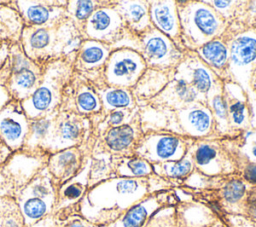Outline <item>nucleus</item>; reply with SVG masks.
Masks as SVG:
<instances>
[{
	"instance_id": "f257e3e1",
	"label": "nucleus",
	"mask_w": 256,
	"mask_h": 227,
	"mask_svg": "<svg viewBox=\"0 0 256 227\" xmlns=\"http://www.w3.org/2000/svg\"><path fill=\"white\" fill-rule=\"evenodd\" d=\"M174 183L157 175L143 178L110 177L88 188L80 202V212L98 227L118 219L149 194L172 189Z\"/></svg>"
},
{
	"instance_id": "f03ea898",
	"label": "nucleus",
	"mask_w": 256,
	"mask_h": 227,
	"mask_svg": "<svg viewBox=\"0 0 256 227\" xmlns=\"http://www.w3.org/2000/svg\"><path fill=\"white\" fill-rule=\"evenodd\" d=\"M185 51H195L221 37L229 23L206 1H176Z\"/></svg>"
},
{
	"instance_id": "7ed1b4c3",
	"label": "nucleus",
	"mask_w": 256,
	"mask_h": 227,
	"mask_svg": "<svg viewBox=\"0 0 256 227\" xmlns=\"http://www.w3.org/2000/svg\"><path fill=\"white\" fill-rule=\"evenodd\" d=\"M228 50V81L251 93L250 82L256 71V28L230 23L223 34Z\"/></svg>"
},
{
	"instance_id": "20e7f679",
	"label": "nucleus",
	"mask_w": 256,
	"mask_h": 227,
	"mask_svg": "<svg viewBox=\"0 0 256 227\" xmlns=\"http://www.w3.org/2000/svg\"><path fill=\"white\" fill-rule=\"evenodd\" d=\"M132 38L136 44L133 49L140 53L147 69L173 76L184 57V51L152 25L140 35Z\"/></svg>"
},
{
	"instance_id": "39448f33",
	"label": "nucleus",
	"mask_w": 256,
	"mask_h": 227,
	"mask_svg": "<svg viewBox=\"0 0 256 227\" xmlns=\"http://www.w3.org/2000/svg\"><path fill=\"white\" fill-rule=\"evenodd\" d=\"M189 151L198 174L215 177L232 174L236 170L230 137L194 140Z\"/></svg>"
},
{
	"instance_id": "423d86ee",
	"label": "nucleus",
	"mask_w": 256,
	"mask_h": 227,
	"mask_svg": "<svg viewBox=\"0 0 256 227\" xmlns=\"http://www.w3.org/2000/svg\"><path fill=\"white\" fill-rule=\"evenodd\" d=\"M194 139L170 130H150L143 132L134 155L150 164L178 161L186 155Z\"/></svg>"
},
{
	"instance_id": "0eeeda50",
	"label": "nucleus",
	"mask_w": 256,
	"mask_h": 227,
	"mask_svg": "<svg viewBox=\"0 0 256 227\" xmlns=\"http://www.w3.org/2000/svg\"><path fill=\"white\" fill-rule=\"evenodd\" d=\"M147 70L144 59L132 47L113 49L103 67L106 85L134 89Z\"/></svg>"
},
{
	"instance_id": "6e6552de",
	"label": "nucleus",
	"mask_w": 256,
	"mask_h": 227,
	"mask_svg": "<svg viewBox=\"0 0 256 227\" xmlns=\"http://www.w3.org/2000/svg\"><path fill=\"white\" fill-rule=\"evenodd\" d=\"M176 133L194 140L218 138L215 120L207 103H195L171 112Z\"/></svg>"
},
{
	"instance_id": "1a4fd4ad",
	"label": "nucleus",
	"mask_w": 256,
	"mask_h": 227,
	"mask_svg": "<svg viewBox=\"0 0 256 227\" xmlns=\"http://www.w3.org/2000/svg\"><path fill=\"white\" fill-rule=\"evenodd\" d=\"M148 102L155 109L171 110L172 112L195 103H206V97L201 95L190 82L173 74L167 84Z\"/></svg>"
},
{
	"instance_id": "9d476101",
	"label": "nucleus",
	"mask_w": 256,
	"mask_h": 227,
	"mask_svg": "<svg viewBox=\"0 0 256 227\" xmlns=\"http://www.w3.org/2000/svg\"><path fill=\"white\" fill-rule=\"evenodd\" d=\"M223 95L228 116L229 137H236L252 126V109L249 94L238 84L224 81Z\"/></svg>"
},
{
	"instance_id": "9b49d317",
	"label": "nucleus",
	"mask_w": 256,
	"mask_h": 227,
	"mask_svg": "<svg viewBox=\"0 0 256 227\" xmlns=\"http://www.w3.org/2000/svg\"><path fill=\"white\" fill-rule=\"evenodd\" d=\"M114 2L98 8L86 22V33L91 40L108 45L116 44L128 33L120 15L114 8ZM129 34V33H128Z\"/></svg>"
},
{
	"instance_id": "f8f14e48",
	"label": "nucleus",
	"mask_w": 256,
	"mask_h": 227,
	"mask_svg": "<svg viewBox=\"0 0 256 227\" xmlns=\"http://www.w3.org/2000/svg\"><path fill=\"white\" fill-rule=\"evenodd\" d=\"M143 134L140 112L126 124L105 129L103 144L105 154L111 158L134 155L135 148Z\"/></svg>"
},
{
	"instance_id": "ddd939ff",
	"label": "nucleus",
	"mask_w": 256,
	"mask_h": 227,
	"mask_svg": "<svg viewBox=\"0 0 256 227\" xmlns=\"http://www.w3.org/2000/svg\"><path fill=\"white\" fill-rule=\"evenodd\" d=\"M174 197L172 189L153 192L131 206L118 219L102 227H143L158 209L171 204V199Z\"/></svg>"
},
{
	"instance_id": "4468645a",
	"label": "nucleus",
	"mask_w": 256,
	"mask_h": 227,
	"mask_svg": "<svg viewBox=\"0 0 256 227\" xmlns=\"http://www.w3.org/2000/svg\"><path fill=\"white\" fill-rule=\"evenodd\" d=\"M173 74L190 82L204 97H207L212 87L220 79L194 51H185L182 61Z\"/></svg>"
},
{
	"instance_id": "2eb2a0df",
	"label": "nucleus",
	"mask_w": 256,
	"mask_h": 227,
	"mask_svg": "<svg viewBox=\"0 0 256 227\" xmlns=\"http://www.w3.org/2000/svg\"><path fill=\"white\" fill-rule=\"evenodd\" d=\"M149 16L151 25L185 52L181 42V29L176 1H149Z\"/></svg>"
},
{
	"instance_id": "dca6fc26",
	"label": "nucleus",
	"mask_w": 256,
	"mask_h": 227,
	"mask_svg": "<svg viewBox=\"0 0 256 227\" xmlns=\"http://www.w3.org/2000/svg\"><path fill=\"white\" fill-rule=\"evenodd\" d=\"M113 6L131 37L140 35L151 26L149 1H114Z\"/></svg>"
},
{
	"instance_id": "f3484780",
	"label": "nucleus",
	"mask_w": 256,
	"mask_h": 227,
	"mask_svg": "<svg viewBox=\"0 0 256 227\" xmlns=\"http://www.w3.org/2000/svg\"><path fill=\"white\" fill-rule=\"evenodd\" d=\"M27 130V120L18 106H7L0 110V137L9 148H18Z\"/></svg>"
},
{
	"instance_id": "a211bd4d",
	"label": "nucleus",
	"mask_w": 256,
	"mask_h": 227,
	"mask_svg": "<svg viewBox=\"0 0 256 227\" xmlns=\"http://www.w3.org/2000/svg\"><path fill=\"white\" fill-rule=\"evenodd\" d=\"M194 52L218 78L228 81L229 50L223 35L204 44Z\"/></svg>"
},
{
	"instance_id": "6ab92c4d",
	"label": "nucleus",
	"mask_w": 256,
	"mask_h": 227,
	"mask_svg": "<svg viewBox=\"0 0 256 227\" xmlns=\"http://www.w3.org/2000/svg\"><path fill=\"white\" fill-rule=\"evenodd\" d=\"M105 114L116 109H135L137 101L133 89L106 85L98 91Z\"/></svg>"
},
{
	"instance_id": "aec40b11",
	"label": "nucleus",
	"mask_w": 256,
	"mask_h": 227,
	"mask_svg": "<svg viewBox=\"0 0 256 227\" xmlns=\"http://www.w3.org/2000/svg\"><path fill=\"white\" fill-rule=\"evenodd\" d=\"M224 81L219 79L207 94L206 103L211 110L214 120L216 132L219 137H229V125L227 110L223 95Z\"/></svg>"
},
{
	"instance_id": "412c9836",
	"label": "nucleus",
	"mask_w": 256,
	"mask_h": 227,
	"mask_svg": "<svg viewBox=\"0 0 256 227\" xmlns=\"http://www.w3.org/2000/svg\"><path fill=\"white\" fill-rule=\"evenodd\" d=\"M81 166V155L76 149H68L53 156L49 163L51 174L61 183L72 179Z\"/></svg>"
},
{
	"instance_id": "4be33fe9",
	"label": "nucleus",
	"mask_w": 256,
	"mask_h": 227,
	"mask_svg": "<svg viewBox=\"0 0 256 227\" xmlns=\"http://www.w3.org/2000/svg\"><path fill=\"white\" fill-rule=\"evenodd\" d=\"M112 165L113 177L143 178L154 175L152 164L137 155L112 158Z\"/></svg>"
},
{
	"instance_id": "5701e85b",
	"label": "nucleus",
	"mask_w": 256,
	"mask_h": 227,
	"mask_svg": "<svg viewBox=\"0 0 256 227\" xmlns=\"http://www.w3.org/2000/svg\"><path fill=\"white\" fill-rule=\"evenodd\" d=\"M154 174L168 181L186 179L195 171L194 161L188 149L186 155L178 161H169L152 164Z\"/></svg>"
},
{
	"instance_id": "b1692460",
	"label": "nucleus",
	"mask_w": 256,
	"mask_h": 227,
	"mask_svg": "<svg viewBox=\"0 0 256 227\" xmlns=\"http://www.w3.org/2000/svg\"><path fill=\"white\" fill-rule=\"evenodd\" d=\"M112 50L111 45L95 40H87L82 45L80 60L87 69L104 67Z\"/></svg>"
},
{
	"instance_id": "393cba45",
	"label": "nucleus",
	"mask_w": 256,
	"mask_h": 227,
	"mask_svg": "<svg viewBox=\"0 0 256 227\" xmlns=\"http://www.w3.org/2000/svg\"><path fill=\"white\" fill-rule=\"evenodd\" d=\"M143 227H185L176 203L167 204L158 209Z\"/></svg>"
},
{
	"instance_id": "a878e982",
	"label": "nucleus",
	"mask_w": 256,
	"mask_h": 227,
	"mask_svg": "<svg viewBox=\"0 0 256 227\" xmlns=\"http://www.w3.org/2000/svg\"><path fill=\"white\" fill-rule=\"evenodd\" d=\"M52 201L48 199L30 196L26 197L20 204L24 217V225L29 227L32 223L42 218L50 209Z\"/></svg>"
},
{
	"instance_id": "bb28decb",
	"label": "nucleus",
	"mask_w": 256,
	"mask_h": 227,
	"mask_svg": "<svg viewBox=\"0 0 256 227\" xmlns=\"http://www.w3.org/2000/svg\"><path fill=\"white\" fill-rule=\"evenodd\" d=\"M21 64L17 61V66L15 69V74H14V79H13V88L14 90L19 93L24 95L29 94L28 92L31 91L35 85H36V80H37V75L36 72L30 68L27 65V62L25 63L24 61H20Z\"/></svg>"
},
{
	"instance_id": "cd10ccee",
	"label": "nucleus",
	"mask_w": 256,
	"mask_h": 227,
	"mask_svg": "<svg viewBox=\"0 0 256 227\" xmlns=\"http://www.w3.org/2000/svg\"><path fill=\"white\" fill-rule=\"evenodd\" d=\"M57 137L60 141L68 143L76 142L82 132V123L76 117H66L59 121L57 127Z\"/></svg>"
},
{
	"instance_id": "c85d7f7f",
	"label": "nucleus",
	"mask_w": 256,
	"mask_h": 227,
	"mask_svg": "<svg viewBox=\"0 0 256 227\" xmlns=\"http://www.w3.org/2000/svg\"><path fill=\"white\" fill-rule=\"evenodd\" d=\"M77 106L81 112L95 113L102 110V104L98 93L89 88L84 89L77 96Z\"/></svg>"
},
{
	"instance_id": "c756f323",
	"label": "nucleus",
	"mask_w": 256,
	"mask_h": 227,
	"mask_svg": "<svg viewBox=\"0 0 256 227\" xmlns=\"http://www.w3.org/2000/svg\"><path fill=\"white\" fill-rule=\"evenodd\" d=\"M229 24L235 19L242 1H206Z\"/></svg>"
},
{
	"instance_id": "7c9ffc66",
	"label": "nucleus",
	"mask_w": 256,
	"mask_h": 227,
	"mask_svg": "<svg viewBox=\"0 0 256 227\" xmlns=\"http://www.w3.org/2000/svg\"><path fill=\"white\" fill-rule=\"evenodd\" d=\"M139 112L137 108L135 109H116L110 111L106 114L105 117V124L106 128L109 127H116L126 123H129L134 116Z\"/></svg>"
},
{
	"instance_id": "2f4dec72",
	"label": "nucleus",
	"mask_w": 256,
	"mask_h": 227,
	"mask_svg": "<svg viewBox=\"0 0 256 227\" xmlns=\"http://www.w3.org/2000/svg\"><path fill=\"white\" fill-rule=\"evenodd\" d=\"M106 3H108V2L107 1H105V2H99V1H77L76 2V6H75V10H74V15L80 21L88 20V18L92 15V13L95 10H97L100 7L105 6L103 4H106Z\"/></svg>"
},
{
	"instance_id": "473e14b6",
	"label": "nucleus",
	"mask_w": 256,
	"mask_h": 227,
	"mask_svg": "<svg viewBox=\"0 0 256 227\" xmlns=\"http://www.w3.org/2000/svg\"><path fill=\"white\" fill-rule=\"evenodd\" d=\"M25 15L32 23L43 24L49 19L50 11L43 5H30L26 7Z\"/></svg>"
},
{
	"instance_id": "72a5a7b5",
	"label": "nucleus",
	"mask_w": 256,
	"mask_h": 227,
	"mask_svg": "<svg viewBox=\"0 0 256 227\" xmlns=\"http://www.w3.org/2000/svg\"><path fill=\"white\" fill-rule=\"evenodd\" d=\"M50 32L46 28H39L32 32L29 38V45L33 49H43L50 42Z\"/></svg>"
},
{
	"instance_id": "f704fd0d",
	"label": "nucleus",
	"mask_w": 256,
	"mask_h": 227,
	"mask_svg": "<svg viewBox=\"0 0 256 227\" xmlns=\"http://www.w3.org/2000/svg\"><path fill=\"white\" fill-rule=\"evenodd\" d=\"M64 227H98L96 225H94L93 223L89 222L88 220H86L83 217L80 218H74L72 219L70 222H68V224Z\"/></svg>"
},
{
	"instance_id": "c9c22d12",
	"label": "nucleus",
	"mask_w": 256,
	"mask_h": 227,
	"mask_svg": "<svg viewBox=\"0 0 256 227\" xmlns=\"http://www.w3.org/2000/svg\"><path fill=\"white\" fill-rule=\"evenodd\" d=\"M9 147L5 144V142L0 137V163L6 159V157L9 155Z\"/></svg>"
},
{
	"instance_id": "e433bc0d",
	"label": "nucleus",
	"mask_w": 256,
	"mask_h": 227,
	"mask_svg": "<svg viewBox=\"0 0 256 227\" xmlns=\"http://www.w3.org/2000/svg\"><path fill=\"white\" fill-rule=\"evenodd\" d=\"M250 90H251V93L253 92L256 96V71L254 72V74L252 76V79H251V82H250Z\"/></svg>"
},
{
	"instance_id": "4c0bfd02",
	"label": "nucleus",
	"mask_w": 256,
	"mask_h": 227,
	"mask_svg": "<svg viewBox=\"0 0 256 227\" xmlns=\"http://www.w3.org/2000/svg\"><path fill=\"white\" fill-rule=\"evenodd\" d=\"M5 99H6L5 92L3 91V89H2V88H0V106L5 102Z\"/></svg>"
},
{
	"instance_id": "58836bf2",
	"label": "nucleus",
	"mask_w": 256,
	"mask_h": 227,
	"mask_svg": "<svg viewBox=\"0 0 256 227\" xmlns=\"http://www.w3.org/2000/svg\"><path fill=\"white\" fill-rule=\"evenodd\" d=\"M254 131H255V132H256V129H254Z\"/></svg>"
}]
</instances>
